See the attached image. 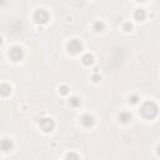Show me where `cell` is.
Here are the masks:
<instances>
[{
	"instance_id": "1",
	"label": "cell",
	"mask_w": 160,
	"mask_h": 160,
	"mask_svg": "<svg viewBox=\"0 0 160 160\" xmlns=\"http://www.w3.org/2000/svg\"><path fill=\"white\" fill-rule=\"evenodd\" d=\"M158 106H156V104L155 102H152V101H146L142 106H141V114H142V116H145V118H148V119H152V118H155L156 115H158Z\"/></svg>"
},
{
	"instance_id": "2",
	"label": "cell",
	"mask_w": 160,
	"mask_h": 160,
	"mask_svg": "<svg viewBox=\"0 0 160 160\" xmlns=\"http://www.w3.org/2000/svg\"><path fill=\"white\" fill-rule=\"evenodd\" d=\"M48 19H49V14H48V11L45 9H38L35 11V14H34V20L36 22H39V24L46 22Z\"/></svg>"
},
{
	"instance_id": "3",
	"label": "cell",
	"mask_w": 160,
	"mask_h": 160,
	"mask_svg": "<svg viewBox=\"0 0 160 160\" xmlns=\"http://www.w3.org/2000/svg\"><path fill=\"white\" fill-rule=\"evenodd\" d=\"M9 56L14 61H19L22 58V49L20 46H12L9 51Z\"/></svg>"
},
{
	"instance_id": "4",
	"label": "cell",
	"mask_w": 160,
	"mask_h": 160,
	"mask_svg": "<svg viewBox=\"0 0 160 160\" xmlns=\"http://www.w3.org/2000/svg\"><path fill=\"white\" fill-rule=\"evenodd\" d=\"M82 49V44L79 41V40H70L69 41V44H68V50L70 51V52H72V54H76V52H79L80 50Z\"/></svg>"
},
{
	"instance_id": "5",
	"label": "cell",
	"mask_w": 160,
	"mask_h": 160,
	"mask_svg": "<svg viewBox=\"0 0 160 160\" xmlns=\"http://www.w3.org/2000/svg\"><path fill=\"white\" fill-rule=\"evenodd\" d=\"M39 125L40 128L44 130V131H51L54 129V121L51 119H48V118H44V119H40L39 121Z\"/></svg>"
},
{
	"instance_id": "6",
	"label": "cell",
	"mask_w": 160,
	"mask_h": 160,
	"mask_svg": "<svg viewBox=\"0 0 160 160\" xmlns=\"http://www.w3.org/2000/svg\"><path fill=\"white\" fill-rule=\"evenodd\" d=\"M81 124L84 125V126H90V125H92V122H94V119H92V116L91 115H89V114H85V115H82L81 116Z\"/></svg>"
},
{
	"instance_id": "7",
	"label": "cell",
	"mask_w": 160,
	"mask_h": 160,
	"mask_svg": "<svg viewBox=\"0 0 160 160\" xmlns=\"http://www.w3.org/2000/svg\"><path fill=\"white\" fill-rule=\"evenodd\" d=\"M1 148H2L4 151H9V150L12 148V142H11L10 140H8V139H4V140L1 141Z\"/></svg>"
},
{
	"instance_id": "8",
	"label": "cell",
	"mask_w": 160,
	"mask_h": 160,
	"mask_svg": "<svg viewBox=\"0 0 160 160\" xmlns=\"http://www.w3.org/2000/svg\"><path fill=\"white\" fill-rule=\"evenodd\" d=\"M134 16H135V19H136L138 21H141V20H144V18H145V11H144L142 9H138V10L135 11Z\"/></svg>"
},
{
	"instance_id": "9",
	"label": "cell",
	"mask_w": 160,
	"mask_h": 160,
	"mask_svg": "<svg viewBox=\"0 0 160 160\" xmlns=\"http://www.w3.org/2000/svg\"><path fill=\"white\" fill-rule=\"evenodd\" d=\"M92 60H94V58H92V55H90V54H85V55L82 56V62H84L85 65H90V64L92 62Z\"/></svg>"
},
{
	"instance_id": "10",
	"label": "cell",
	"mask_w": 160,
	"mask_h": 160,
	"mask_svg": "<svg viewBox=\"0 0 160 160\" xmlns=\"http://www.w3.org/2000/svg\"><path fill=\"white\" fill-rule=\"evenodd\" d=\"M130 119H131V116L128 112H120V115H119V120L122 122H128Z\"/></svg>"
},
{
	"instance_id": "11",
	"label": "cell",
	"mask_w": 160,
	"mask_h": 160,
	"mask_svg": "<svg viewBox=\"0 0 160 160\" xmlns=\"http://www.w3.org/2000/svg\"><path fill=\"white\" fill-rule=\"evenodd\" d=\"M10 91H11L10 85H8V84H2L1 85V94L2 95H8V94H10Z\"/></svg>"
},
{
	"instance_id": "12",
	"label": "cell",
	"mask_w": 160,
	"mask_h": 160,
	"mask_svg": "<svg viewBox=\"0 0 160 160\" xmlns=\"http://www.w3.org/2000/svg\"><path fill=\"white\" fill-rule=\"evenodd\" d=\"M94 30H95V31H101V30H104V24H102L101 21L94 22Z\"/></svg>"
},
{
	"instance_id": "13",
	"label": "cell",
	"mask_w": 160,
	"mask_h": 160,
	"mask_svg": "<svg viewBox=\"0 0 160 160\" xmlns=\"http://www.w3.org/2000/svg\"><path fill=\"white\" fill-rule=\"evenodd\" d=\"M66 160H80V159H79L78 154H75V152H70V154L66 155Z\"/></svg>"
},
{
	"instance_id": "14",
	"label": "cell",
	"mask_w": 160,
	"mask_h": 160,
	"mask_svg": "<svg viewBox=\"0 0 160 160\" xmlns=\"http://www.w3.org/2000/svg\"><path fill=\"white\" fill-rule=\"evenodd\" d=\"M69 102H70L71 106H78V105H80V100H79L78 98H71Z\"/></svg>"
},
{
	"instance_id": "15",
	"label": "cell",
	"mask_w": 160,
	"mask_h": 160,
	"mask_svg": "<svg viewBox=\"0 0 160 160\" xmlns=\"http://www.w3.org/2000/svg\"><path fill=\"white\" fill-rule=\"evenodd\" d=\"M68 90H69V89H68V86H65V85H62V86L59 88V91H60L61 94H64V95L68 94Z\"/></svg>"
},
{
	"instance_id": "16",
	"label": "cell",
	"mask_w": 160,
	"mask_h": 160,
	"mask_svg": "<svg viewBox=\"0 0 160 160\" xmlns=\"http://www.w3.org/2000/svg\"><path fill=\"white\" fill-rule=\"evenodd\" d=\"M129 101H131L132 104H134V102H136V101H138V96H136V95H132V96H130Z\"/></svg>"
},
{
	"instance_id": "17",
	"label": "cell",
	"mask_w": 160,
	"mask_h": 160,
	"mask_svg": "<svg viewBox=\"0 0 160 160\" xmlns=\"http://www.w3.org/2000/svg\"><path fill=\"white\" fill-rule=\"evenodd\" d=\"M124 29H125L126 31H129V30L131 29V24H129V22H128V24H125V25H124Z\"/></svg>"
},
{
	"instance_id": "18",
	"label": "cell",
	"mask_w": 160,
	"mask_h": 160,
	"mask_svg": "<svg viewBox=\"0 0 160 160\" xmlns=\"http://www.w3.org/2000/svg\"><path fill=\"white\" fill-rule=\"evenodd\" d=\"M92 79H94V81H99V79H100V78H99L98 75H94V76H92Z\"/></svg>"
},
{
	"instance_id": "19",
	"label": "cell",
	"mask_w": 160,
	"mask_h": 160,
	"mask_svg": "<svg viewBox=\"0 0 160 160\" xmlns=\"http://www.w3.org/2000/svg\"><path fill=\"white\" fill-rule=\"evenodd\" d=\"M158 154H159V155H160V145H159V146H158Z\"/></svg>"
}]
</instances>
